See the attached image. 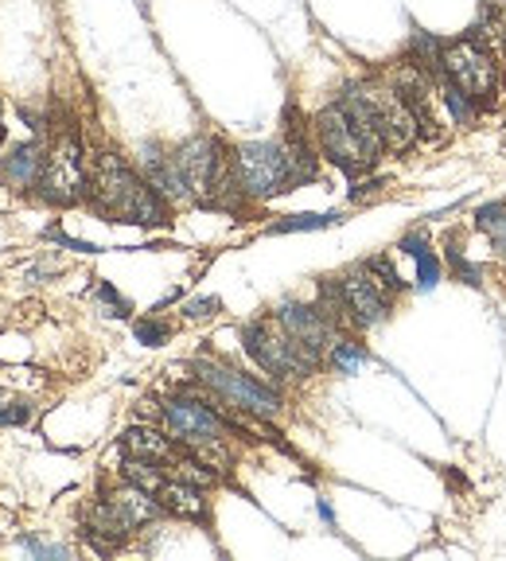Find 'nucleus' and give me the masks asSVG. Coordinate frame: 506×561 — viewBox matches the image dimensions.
Listing matches in <instances>:
<instances>
[{
  "label": "nucleus",
  "mask_w": 506,
  "mask_h": 561,
  "mask_svg": "<svg viewBox=\"0 0 506 561\" xmlns=\"http://www.w3.org/2000/svg\"><path fill=\"white\" fill-rule=\"evenodd\" d=\"M277 324L285 328L300 347H308L312 355H320V359H327V347H332L335 335H340V328H335L320 308L300 305V300H285V305L277 308Z\"/></svg>",
  "instance_id": "11"
},
{
  "label": "nucleus",
  "mask_w": 506,
  "mask_h": 561,
  "mask_svg": "<svg viewBox=\"0 0 506 561\" xmlns=\"http://www.w3.org/2000/svg\"><path fill=\"white\" fill-rule=\"evenodd\" d=\"M363 270H367L370 277H375L386 293H393V297H398V293H405V280L398 277V270H393V262H390V257H370V262L363 265Z\"/></svg>",
  "instance_id": "21"
},
{
  "label": "nucleus",
  "mask_w": 506,
  "mask_h": 561,
  "mask_svg": "<svg viewBox=\"0 0 506 561\" xmlns=\"http://www.w3.org/2000/svg\"><path fill=\"white\" fill-rule=\"evenodd\" d=\"M347 110H355L370 129L378 133L390 152H405L417 145L421 137V122L413 114V105L402 98L398 87H382V82H367V87H347L340 98Z\"/></svg>",
  "instance_id": "3"
},
{
  "label": "nucleus",
  "mask_w": 506,
  "mask_h": 561,
  "mask_svg": "<svg viewBox=\"0 0 506 561\" xmlns=\"http://www.w3.org/2000/svg\"><path fill=\"white\" fill-rule=\"evenodd\" d=\"M312 137H315L320 157H327L347 175L370 172V168L378 164V157L386 152V145L378 140V133L370 129L355 110H347L343 102L323 105L312 122Z\"/></svg>",
  "instance_id": "2"
},
{
  "label": "nucleus",
  "mask_w": 506,
  "mask_h": 561,
  "mask_svg": "<svg viewBox=\"0 0 506 561\" xmlns=\"http://www.w3.org/2000/svg\"><path fill=\"white\" fill-rule=\"evenodd\" d=\"M242 347L273 382H304L320 370V355H312L308 347H300L285 328L273 320H250L242 324Z\"/></svg>",
  "instance_id": "5"
},
{
  "label": "nucleus",
  "mask_w": 506,
  "mask_h": 561,
  "mask_svg": "<svg viewBox=\"0 0 506 561\" xmlns=\"http://www.w3.org/2000/svg\"><path fill=\"white\" fill-rule=\"evenodd\" d=\"M440 79L460 87L475 105H491L498 94V55L480 39H456L440 47Z\"/></svg>",
  "instance_id": "7"
},
{
  "label": "nucleus",
  "mask_w": 506,
  "mask_h": 561,
  "mask_svg": "<svg viewBox=\"0 0 506 561\" xmlns=\"http://www.w3.org/2000/svg\"><path fill=\"white\" fill-rule=\"evenodd\" d=\"M133 335H137V343H145V347H164L172 328H168L164 320H157V316H145V320L133 324Z\"/></svg>",
  "instance_id": "22"
},
{
  "label": "nucleus",
  "mask_w": 506,
  "mask_h": 561,
  "mask_svg": "<svg viewBox=\"0 0 506 561\" xmlns=\"http://www.w3.org/2000/svg\"><path fill=\"white\" fill-rule=\"evenodd\" d=\"M192 370H195V378L207 386L210 394L219 398L222 405H230V410H238V413H250V417H257V421H273V417H280V410H285V402H280V394H277V386L245 375V370L230 367V363L195 359Z\"/></svg>",
  "instance_id": "6"
},
{
  "label": "nucleus",
  "mask_w": 506,
  "mask_h": 561,
  "mask_svg": "<svg viewBox=\"0 0 506 561\" xmlns=\"http://www.w3.org/2000/svg\"><path fill=\"white\" fill-rule=\"evenodd\" d=\"M35 192L51 207H74L90 195V168L87 157H82V140L74 133H59V140L47 149Z\"/></svg>",
  "instance_id": "8"
},
{
  "label": "nucleus",
  "mask_w": 506,
  "mask_h": 561,
  "mask_svg": "<svg viewBox=\"0 0 506 561\" xmlns=\"http://www.w3.org/2000/svg\"><path fill=\"white\" fill-rule=\"evenodd\" d=\"M398 250H402L405 257H413V262H417V257L428 250V234H425V230H410V234H402V242H398Z\"/></svg>",
  "instance_id": "28"
},
{
  "label": "nucleus",
  "mask_w": 506,
  "mask_h": 561,
  "mask_svg": "<svg viewBox=\"0 0 506 561\" xmlns=\"http://www.w3.org/2000/svg\"><path fill=\"white\" fill-rule=\"evenodd\" d=\"M160 425L172 433L184 448H192L195 456H203L210 465V456L222 453L227 440L234 437V425L227 421V413L219 405H210L199 394H175L160 405Z\"/></svg>",
  "instance_id": "4"
},
{
  "label": "nucleus",
  "mask_w": 506,
  "mask_h": 561,
  "mask_svg": "<svg viewBox=\"0 0 506 561\" xmlns=\"http://www.w3.org/2000/svg\"><path fill=\"white\" fill-rule=\"evenodd\" d=\"M219 297H195V300H187L184 305V316L187 320H207V316H215L219 312Z\"/></svg>",
  "instance_id": "27"
},
{
  "label": "nucleus",
  "mask_w": 506,
  "mask_h": 561,
  "mask_svg": "<svg viewBox=\"0 0 506 561\" xmlns=\"http://www.w3.org/2000/svg\"><path fill=\"white\" fill-rule=\"evenodd\" d=\"M315 511H320V518H323V523H327V526H335V511L332 507H327V503H315Z\"/></svg>",
  "instance_id": "30"
},
{
  "label": "nucleus",
  "mask_w": 506,
  "mask_h": 561,
  "mask_svg": "<svg viewBox=\"0 0 506 561\" xmlns=\"http://www.w3.org/2000/svg\"><path fill=\"white\" fill-rule=\"evenodd\" d=\"M343 305H347L350 328L355 332H370V328H382L393 312V293H386L367 270H355L347 277H340Z\"/></svg>",
  "instance_id": "10"
},
{
  "label": "nucleus",
  "mask_w": 506,
  "mask_h": 561,
  "mask_svg": "<svg viewBox=\"0 0 506 561\" xmlns=\"http://www.w3.org/2000/svg\"><path fill=\"white\" fill-rule=\"evenodd\" d=\"M140 175L157 187V195L168 203V207H187V203H195L184 172H180V164H175V152H168L164 145H157V140L140 145Z\"/></svg>",
  "instance_id": "12"
},
{
  "label": "nucleus",
  "mask_w": 506,
  "mask_h": 561,
  "mask_svg": "<svg viewBox=\"0 0 506 561\" xmlns=\"http://www.w3.org/2000/svg\"><path fill=\"white\" fill-rule=\"evenodd\" d=\"M160 507L175 518H207V500H203V488L199 483H187V480H164L157 491Z\"/></svg>",
  "instance_id": "15"
},
{
  "label": "nucleus",
  "mask_w": 506,
  "mask_h": 561,
  "mask_svg": "<svg viewBox=\"0 0 506 561\" xmlns=\"http://www.w3.org/2000/svg\"><path fill=\"white\" fill-rule=\"evenodd\" d=\"M0 140H4V114H0Z\"/></svg>",
  "instance_id": "31"
},
{
  "label": "nucleus",
  "mask_w": 506,
  "mask_h": 561,
  "mask_svg": "<svg viewBox=\"0 0 506 561\" xmlns=\"http://www.w3.org/2000/svg\"><path fill=\"white\" fill-rule=\"evenodd\" d=\"M335 222H343L340 210H327V215L308 210V215H288V219L273 222L269 234H304V230H327V227H335Z\"/></svg>",
  "instance_id": "19"
},
{
  "label": "nucleus",
  "mask_w": 506,
  "mask_h": 561,
  "mask_svg": "<svg viewBox=\"0 0 506 561\" xmlns=\"http://www.w3.org/2000/svg\"><path fill=\"white\" fill-rule=\"evenodd\" d=\"M448 265H452L456 280H463V285H472V289H480L483 285V265L472 262L463 250H456V238H448Z\"/></svg>",
  "instance_id": "20"
},
{
  "label": "nucleus",
  "mask_w": 506,
  "mask_h": 561,
  "mask_svg": "<svg viewBox=\"0 0 506 561\" xmlns=\"http://www.w3.org/2000/svg\"><path fill=\"white\" fill-rule=\"evenodd\" d=\"M44 149L35 140L24 145H12L9 152H0V184L12 187V192H27V187L39 184V172H44Z\"/></svg>",
  "instance_id": "14"
},
{
  "label": "nucleus",
  "mask_w": 506,
  "mask_h": 561,
  "mask_svg": "<svg viewBox=\"0 0 506 561\" xmlns=\"http://www.w3.org/2000/svg\"><path fill=\"white\" fill-rule=\"evenodd\" d=\"M97 300L105 305V316H129V300L110 285V280H97Z\"/></svg>",
  "instance_id": "24"
},
{
  "label": "nucleus",
  "mask_w": 506,
  "mask_h": 561,
  "mask_svg": "<svg viewBox=\"0 0 506 561\" xmlns=\"http://www.w3.org/2000/svg\"><path fill=\"white\" fill-rule=\"evenodd\" d=\"M20 546H24L32 558H70V550L67 546H55V542H39V538H20Z\"/></svg>",
  "instance_id": "25"
},
{
  "label": "nucleus",
  "mask_w": 506,
  "mask_h": 561,
  "mask_svg": "<svg viewBox=\"0 0 506 561\" xmlns=\"http://www.w3.org/2000/svg\"><path fill=\"white\" fill-rule=\"evenodd\" d=\"M238 184H242L245 199H273V195L292 192V172H288V157L280 140H250L234 149Z\"/></svg>",
  "instance_id": "9"
},
{
  "label": "nucleus",
  "mask_w": 506,
  "mask_h": 561,
  "mask_svg": "<svg viewBox=\"0 0 506 561\" xmlns=\"http://www.w3.org/2000/svg\"><path fill=\"white\" fill-rule=\"evenodd\" d=\"M90 203L97 215L110 222H129V227H164L168 203L140 172H133L117 152H97L90 168Z\"/></svg>",
  "instance_id": "1"
},
{
  "label": "nucleus",
  "mask_w": 506,
  "mask_h": 561,
  "mask_svg": "<svg viewBox=\"0 0 506 561\" xmlns=\"http://www.w3.org/2000/svg\"><path fill=\"white\" fill-rule=\"evenodd\" d=\"M122 448L129 456H137V460H152V465H160L164 472H172L175 460H180V440L172 437L168 430H157V425H133V430H125L122 437Z\"/></svg>",
  "instance_id": "13"
},
{
  "label": "nucleus",
  "mask_w": 506,
  "mask_h": 561,
  "mask_svg": "<svg viewBox=\"0 0 506 561\" xmlns=\"http://www.w3.org/2000/svg\"><path fill=\"white\" fill-rule=\"evenodd\" d=\"M475 227L487 234V242L495 245V254L506 262V199L487 203V207L475 210Z\"/></svg>",
  "instance_id": "17"
},
{
  "label": "nucleus",
  "mask_w": 506,
  "mask_h": 561,
  "mask_svg": "<svg viewBox=\"0 0 506 561\" xmlns=\"http://www.w3.org/2000/svg\"><path fill=\"white\" fill-rule=\"evenodd\" d=\"M367 347L355 340V335H335V343L327 347V363H332L335 375H358L367 367Z\"/></svg>",
  "instance_id": "16"
},
{
  "label": "nucleus",
  "mask_w": 506,
  "mask_h": 561,
  "mask_svg": "<svg viewBox=\"0 0 506 561\" xmlns=\"http://www.w3.org/2000/svg\"><path fill=\"white\" fill-rule=\"evenodd\" d=\"M483 35L491 51L506 59V0H483Z\"/></svg>",
  "instance_id": "18"
},
{
  "label": "nucleus",
  "mask_w": 506,
  "mask_h": 561,
  "mask_svg": "<svg viewBox=\"0 0 506 561\" xmlns=\"http://www.w3.org/2000/svg\"><path fill=\"white\" fill-rule=\"evenodd\" d=\"M32 417V405L27 402H4L0 405V430H9V425H24Z\"/></svg>",
  "instance_id": "26"
},
{
  "label": "nucleus",
  "mask_w": 506,
  "mask_h": 561,
  "mask_svg": "<svg viewBox=\"0 0 506 561\" xmlns=\"http://www.w3.org/2000/svg\"><path fill=\"white\" fill-rule=\"evenodd\" d=\"M47 238L59 242V245H67V250H79V254H102V245L82 242V238H70V234H62V230H47Z\"/></svg>",
  "instance_id": "29"
},
{
  "label": "nucleus",
  "mask_w": 506,
  "mask_h": 561,
  "mask_svg": "<svg viewBox=\"0 0 506 561\" xmlns=\"http://www.w3.org/2000/svg\"><path fill=\"white\" fill-rule=\"evenodd\" d=\"M440 257L433 254V250H425V254L417 257V289L421 293H433L440 285Z\"/></svg>",
  "instance_id": "23"
}]
</instances>
